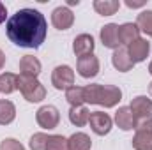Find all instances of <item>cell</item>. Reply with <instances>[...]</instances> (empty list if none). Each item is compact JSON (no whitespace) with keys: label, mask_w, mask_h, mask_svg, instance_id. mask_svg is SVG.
<instances>
[{"label":"cell","mask_w":152,"mask_h":150,"mask_svg":"<svg viewBox=\"0 0 152 150\" xmlns=\"http://www.w3.org/2000/svg\"><path fill=\"white\" fill-rule=\"evenodd\" d=\"M5 34L9 41L20 48H39L48 34V23L44 14L37 9H20L5 23Z\"/></svg>","instance_id":"1"},{"label":"cell","mask_w":152,"mask_h":150,"mask_svg":"<svg viewBox=\"0 0 152 150\" xmlns=\"http://www.w3.org/2000/svg\"><path fill=\"white\" fill-rule=\"evenodd\" d=\"M83 95H85V103H88V104H99L104 108H113L122 99V90L115 85L92 83V85L83 87Z\"/></svg>","instance_id":"2"},{"label":"cell","mask_w":152,"mask_h":150,"mask_svg":"<svg viewBox=\"0 0 152 150\" xmlns=\"http://www.w3.org/2000/svg\"><path fill=\"white\" fill-rule=\"evenodd\" d=\"M18 90L28 103H41L46 97V88L37 78L18 74Z\"/></svg>","instance_id":"3"},{"label":"cell","mask_w":152,"mask_h":150,"mask_svg":"<svg viewBox=\"0 0 152 150\" xmlns=\"http://www.w3.org/2000/svg\"><path fill=\"white\" fill-rule=\"evenodd\" d=\"M51 85L57 90H69L75 87V71L69 66H57L51 73Z\"/></svg>","instance_id":"4"},{"label":"cell","mask_w":152,"mask_h":150,"mask_svg":"<svg viewBox=\"0 0 152 150\" xmlns=\"http://www.w3.org/2000/svg\"><path fill=\"white\" fill-rule=\"evenodd\" d=\"M36 122L39 124V127L42 129H55L60 122V113L55 106L51 104H46V106H41L36 113Z\"/></svg>","instance_id":"5"},{"label":"cell","mask_w":152,"mask_h":150,"mask_svg":"<svg viewBox=\"0 0 152 150\" xmlns=\"http://www.w3.org/2000/svg\"><path fill=\"white\" fill-rule=\"evenodd\" d=\"M99 69H101V64H99V58L94 53L78 58L76 71H78V74L81 76V78H85V79L96 78V76L99 74Z\"/></svg>","instance_id":"6"},{"label":"cell","mask_w":152,"mask_h":150,"mask_svg":"<svg viewBox=\"0 0 152 150\" xmlns=\"http://www.w3.org/2000/svg\"><path fill=\"white\" fill-rule=\"evenodd\" d=\"M88 124H90V129L97 134V136H104L112 131L113 127V120L108 113L104 111H92L90 113V118H88Z\"/></svg>","instance_id":"7"},{"label":"cell","mask_w":152,"mask_h":150,"mask_svg":"<svg viewBox=\"0 0 152 150\" xmlns=\"http://www.w3.org/2000/svg\"><path fill=\"white\" fill-rule=\"evenodd\" d=\"M75 23V14L67 5H60L51 12V25L57 30H69Z\"/></svg>","instance_id":"8"},{"label":"cell","mask_w":152,"mask_h":150,"mask_svg":"<svg viewBox=\"0 0 152 150\" xmlns=\"http://www.w3.org/2000/svg\"><path fill=\"white\" fill-rule=\"evenodd\" d=\"M129 110L134 115L136 120L152 117V99H149L147 95H138V97H134V99L131 101Z\"/></svg>","instance_id":"9"},{"label":"cell","mask_w":152,"mask_h":150,"mask_svg":"<svg viewBox=\"0 0 152 150\" xmlns=\"http://www.w3.org/2000/svg\"><path fill=\"white\" fill-rule=\"evenodd\" d=\"M149 51H151V42L147 39H142V37L136 39L134 42H131L127 46V53H129V57H131V60L134 64L143 62L149 57Z\"/></svg>","instance_id":"10"},{"label":"cell","mask_w":152,"mask_h":150,"mask_svg":"<svg viewBox=\"0 0 152 150\" xmlns=\"http://www.w3.org/2000/svg\"><path fill=\"white\" fill-rule=\"evenodd\" d=\"M99 37L104 48H110V50H117L120 48V37H118V25L117 23H108L101 28L99 32Z\"/></svg>","instance_id":"11"},{"label":"cell","mask_w":152,"mask_h":150,"mask_svg":"<svg viewBox=\"0 0 152 150\" xmlns=\"http://www.w3.org/2000/svg\"><path fill=\"white\" fill-rule=\"evenodd\" d=\"M94 48H96V42H94V37L90 34H80L73 41V53L78 58L85 57V55H92Z\"/></svg>","instance_id":"12"},{"label":"cell","mask_w":152,"mask_h":150,"mask_svg":"<svg viewBox=\"0 0 152 150\" xmlns=\"http://www.w3.org/2000/svg\"><path fill=\"white\" fill-rule=\"evenodd\" d=\"M112 64L117 71L120 73H127L134 67V62L131 60L129 53H127V48H117L113 50V55H112Z\"/></svg>","instance_id":"13"},{"label":"cell","mask_w":152,"mask_h":150,"mask_svg":"<svg viewBox=\"0 0 152 150\" xmlns=\"http://www.w3.org/2000/svg\"><path fill=\"white\" fill-rule=\"evenodd\" d=\"M41 60L32 57V55H25L21 60H20V74L23 76H30V78H37L41 74Z\"/></svg>","instance_id":"14"},{"label":"cell","mask_w":152,"mask_h":150,"mask_svg":"<svg viewBox=\"0 0 152 150\" xmlns=\"http://www.w3.org/2000/svg\"><path fill=\"white\" fill-rule=\"evenodd\" d=\"M113 120L117 124V127L122 129V131H131V129H134V124H136V118L131 113L129 106H120L117 110V113H115Z\"/></svg>","instance_id":"15"},{"label":"cell","mask_w":152,"mask_h":150,"mask_svg":"<svg viewBox=\"0 0 152 150\" xmlns=\"http://www.w3.org/2000/svg\"><path fill=\"white\" fill-rule=\"evenodd\" d=\"M118 37H120V44L129 46L131 42L140 39V28L136 27V23H122L118 25Z\"/></svg>","instance_id":"16"},{"label":"cell","mask_w":152,"mask_h":150,"mask_svg":"<svg viewBox=\"0 0 152 150\" xmlns=\"http://www.w3.org/2000/svg\"><path fill=\"white\" fill-rule=\"evenodd\" d=\"M67 147H69V150H90L92 140L85 133H75L73 136L67 138Z\"/></svg>","instance_id":"17"},{"label":"cell","mask_w":152,"mask_h":150,"mask_svg":"<svg viewBox=\"0 0 152 150\" xmlns=\"http://www.w3.org/2000/svg\"><path fill=\"white\" fill-rule=\"evenodd\" d=\"M88 118H90V111L85 106H71V110H69V122L73 125L83 127V125L88 124Z\"/></svg>","instance_id":"18"},{"label":"cell","mask_w":152,"mask_h":150,"mask_svg":"<svg viewBox=\"0 0 152 150\" xmlns=\"http://www.w3.org/2000/svg\"><path fill=\"white\" fill-rule=\"evenodd\" d=\"M92 5H94L96 12L101 14V16H113L115 12L120 9V2L118 0H96Z\"/></svg>","instance_id":"19"},{"label":"cell","mask_w":152,"mask_h":150,"mask_svg":"<svg viewBox=\"0 0 152 150\" xmlns=\"http://www.w3.org/2000/svg\"><path fill=\"white\" fill-rule=\"evenodd\" d=\"M16 118V106L9 99L0 101V125H9Z\"/></svg>","instance_id":"20"},{"label":"cell","mask_w":152,"mask_h":150,"mask_svg":"<svg viewBox=\"0 0 152 150\" xmlns=\"http://www.w3.org/2000/svg\"><path fill=\"white\" fill-rule=\"evenodd\" d=\"M14 90H18V76L12 73H2L0 74V92L9 95Z\"/></svg>","instance_id":"21"},{"label":"cell","mask_w":152,"mask_h":150,"mask_svg":"<svg viewBox=\"0 0 152 150\" xmlns=\"http://www.w3.org/2000/svg\"><path fill=\"white\" fill-rule=\"evenodd\" d=\"M136 27L140 28V32L147 34L149 37H152V11L151 9H145L138 14L136 18Z\"/></svg>","instance_id":"22"},{"label":"cell","mask_w":152,"mask_h":150,"mask_svg":"<svg viewBox=\"0 0 152 150\" xmlns=\"http://www.w3.org/2000/svg\"><path fill=\"white\" fill-rule=\"evenodd\" d=\"M134 150H152V133H136L133 136Z\"/></svg>","instance_id":"23"},{"label":"cell","mask_w":152,"mask_h":150,"mask_svg":"<svg viewBox=\"0 0 152 150\" xmlns=\"http://www.w3.org/2000/svg\"><path fill=\"white\" fill-rule=\"evenodd\" d=\"M66 101L71 106H83L85 103V95H83V87H71L69 90H66Z\"/></svg>","instance_id":"24"},{"label":"cell","mask_w":152,"mask_h":150,"mask_svg":"<svg viewBox=\"0 0 152 150\" xmlns=\"http://www.w3.org/2000/svg\"><path fill=\"white\" fill-rule=\"evenodd\" d=\"M46 150H69L67 138H64L62 134H51V136H48Z\"/></svg>","instance_id":"25"},{"label":"cell","mask_w":152,"mask_h":150,"mask_svg":"<svg viewBox=\"0 0 152 150\" xmlns=\"http://www.w3.org/2000/svg\"><path fill=\"white\" fill-rule=\"evenodd\" d=\"M28 145H30L32 150H46V145H48V134H44V133H36V134L30 138Z\"/></svg>","instance_id":"26"},{"label":"cell","mask_w":152,"mask_h":150,"mask_svg":"<svg viewBox=\"0 0 152 150\" xmlns=\"http://www.w3.org/2000/svg\"><path fill=\"white\" fill-rule=\"evenodd\" d=\"M0 150H25V147L14 138H5L0 141Z\"/></svg>","instance_id":"27"},{"label":"cell","mask_w":152,"mask_h":150,"mask_svg":"<svg viewBox=\"0 0 152 150\" xmlns=\"http://www.w3.org/2000/svg\"><path fill=\"white\" fill-rule=\"evenodd\" d=\"M134 131H136V133H152V117L136 120V124H134Z\"/></svg>","instance_id":"28"},{"label":"cell","mask_w":152,"mask_h":150,"mask_svg":"<svg viewBox=\"0 0 152 150\" xmlns=\"http://www.w3.org/2000/svg\"><path fill=\"white\" fill-rule=\"evenodd\" d=\"M5 18H7V7L0 2V23H4V21H5Z\"/></svg>","instance_id":"29"},{"label":"cell","mask_w":152,"mask_h":150,"mask_svg":"<svg viewBox=\"0 0 152 150\" xmlns=\"http://www.w3.org/2000/svg\"><path fill=\"white\" fill-rule=\"evenodd\" d=\"M126 5H127V7H131V9H136V7H142V5H145V4H143V2H142V4H136V2L127 0V2H126Z\"/></svg>","instance_id":"30"},{"label":"cell","mask_w":152,"mask_h":150,"mask_svg":"<svg viewBox=\"0 0 152 150\" xmlns=\"http://www.w3.org/2000/svg\"><path fill=\"white\" fill-rule=\"evenodd\" d=\"M4 66H5V55H4V51L0 50V71L4 69Z\"/></svg>","instance_id":"31"},{"label":"cell","mask_w":152,"mask_h":150,"mask_svg":"<svg viewBox=\"0 0 152 150\" xmlns=\"http://www.w3.org/2000/svg\"><path fill=\"white\" fill-rule=\"evenodd\" d=\"M78 4H80L78 0H69V2H67V5H78Z\"/></svg>","instance_id":"32"},{"label":"cell","mask_w":152,"mask_h":150,"mask_svg":"<svg viewBox=\"0 0 152 150\" xmlns=\"http://www.w3.org/2000/svg\"><path fill=\"white\" fill-rule=\"evenodd\" d=\"M149 94H151V97H152V81L149 83Z\"/></svg>","instance_id":"33"},{"label":"cell","mask_w":152,"mask_h":150,"mask_svg":"<svg viewBox=\"0 0 152 150\" xmlns=\"http://www.w3.org/2000/svg\"><path fill=\"white\" fill-rule=\"evenodd\" d=\"M149 73H151V74H152V62H151V64H149Z\"/></svg>","instance_id":"34"}]
</instances>
